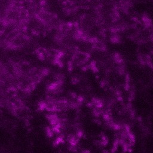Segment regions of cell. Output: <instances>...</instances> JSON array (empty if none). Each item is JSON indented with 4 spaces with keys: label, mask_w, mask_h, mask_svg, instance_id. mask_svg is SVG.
I'll return each instance as SVG.
<instances>
[{
    "label": "cell",
    "mask_w": 153,
    "mask_h": 153,
    "mask_svg": "<svg viewBox=\"0 0 153 153\" xmlns=\"http://www.w3.org/2000/svg\"><path fill=\"white\" fill-rule=\"evenodd\" d=\"M145 153H153V134L148 133L143 141Z\"/></svg>",
    "instance_id": "1"
},
{
    "label": "cell",
    "mask_w": 153,
    "mask_h": 153,
    "mask_svg": "<svg viewBox=\"0 0 153 153\" xmlns=\"http://www.w3.org/2000/svg\"><path fill=\"white\" fill-rule=\"evenodd\" d=\"M147 127L149 131L148 133L153 134V113L151 114L148 117Z\"/></svg>",
    "instance_id": "2"
}]
</instances>
